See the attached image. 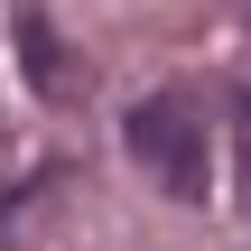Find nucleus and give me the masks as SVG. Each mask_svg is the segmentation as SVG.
<instances>
[{
	"instance_id": "f257e3e1",
	"label": "nucleus",
	"mask_w": 251,
	"mask_h": 251,
	"mask_svg": "<svg viewBox=\"0 0 251 251\" xmlns=\"http://www.w3.org/2000/svg\"><path fill=\"white\" fill-rule=\"evenodd\" d=\"M130 149H140V168H149L168 196H205V140H196L186 93H149V102L130 112Z\"/></svg>"
},
{
	"instance_id": "f03ea898",
	"label": "nucleus",
	"mask_w": 251,
	"mask_h": 251,
	"mask_svg": "<svg viewBox=\"0 0 251 251\" xmlns=\"http://www.w3.org/2000/svg\"><path fill=\"white\" fill-rule=\"evenodd\" d=\"M233 121H242V158H251V93H242V102H233Z\"/></svg>"
},
{
	"instance_id": "7ed1b4c3",
	"label": "nucleus",
	"mask_w": 251,
	"mask_h": 251,
	"mask_svg": "<svg viewBox=\"0 0 251 251\" xmlns=\"http://www.w3.org/2000/svg\"><path fill=\"white\" fill-rule=\"evenodd\" d=\"M242 19H251V0H242Z\"/></svg>"
}]
</instances>
